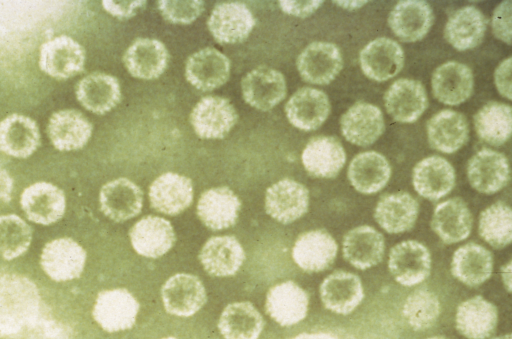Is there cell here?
Segmentation results:
<instances>
[{
  "label": "cell",
  "mask_w": 512,
  "mask_h": 339,
  "mask_svg": "<svg viewBox=\"0 0 512 339\" xmlns=\"http://www.w3.org/2000/svg\"><path fill=\"white\" fill-rule=\"evenodd\" d=\"M347 176L355 190L362 194H374L388 183L391 166L381 153L365 151L351 160Z\"/></svg>",
  "instance_id": "41"
},
{
  "label": "cell",
  "mask_w": 512,
  "mask_h": 339,
  "mask_svg": "<svg viewBox=\"0 0 512 339\" xmlns=\"http://www.w3.org/2000/svg\"><path fill=\"white\" fill-rule=\"evenodd\" d=\"M136 298L124 288L101 291L95 301L92 315L107 332L130 329L139 311Z\"/></svg>",
  "instance_id": "5"
},
{
  "label": "cell",
  "mask_w": 512,
  "mask_h": 339,
  "mask_svg": "<svg viewBox=\"0 0 512 339\" xmlns=\"http://www.w3.org/2000/svg\"><path fill=\"white\" fill-rule=\"evenodd\" d=\"M384 253L385 239L371 226L355 227L343 237V258L356 269L366 270L379 264Z\"/></svg>",
  "instance_id": "25"
},
{
  "label": "cell",
  "mask_w": 512,
  "mask_h": 339,
  "mask_svg": "<svg viewBox=\"0 0 512 339\" xmlns=\"http://www.w3.org/2000/svg\"><path fill=\"white\" fill-rule=\"evenodd\" d=\"M319 293L326 309L348 315L353 312L364 298V289L360 278L348 271L338 270L324 278Z\"/></svg>",
  "instance_id": "17"
},
{
  "label": "cell",
  "mask_w": 512,
  "mask_h": 339,
  "mask_svg": "<svg viewBox=\"0 0 512 339\" xmlns=\"http://www.w3.org/2000/svg\"><path fill=\"white\" fill-rule=\"evenodd\" d=\"M509 175L506 156L489 148L477 151L467 164L470 185L483 194L491 195L500 191L508 183Z\"/></svg>",
  "instance_id": "12"
},
{
  "label": "cell",
  "mask_w": 512,
  "mask_h": 339,
  "mask_svg": "<svg viewBox=\"0 0 512 339\" xmlns=\"http://www.w3.org/2000/svg\"><path fill=\"white\" fill-rule=\"evenodd\" d=\"M441 306L437 296L427 289H417L406 298L402 314L415 331L431 328L437 321Z\"/></svg>",
  "instance_id": "46"
},
{
  "label": "cell",
  "mask_w": 512,
  "mask_h": 339,
  "mask_svg": "<svg viewBox=\"0 0 512 339\" xmlns=\"http://www.w3.org/2000/svg\"><path fill=\"white\" fill-rule=\"evenodd\" d=\"M511 263L512 262L509 261L501 267L503 285L508 293L511 292Z\"/></svg>",
  "instance_id": "53"
},
{
  "label": "cell",
  "mask_w": 512,
  "mask_h": 339,
  "mask_svg": "<svg viewBox=\"0 0 512 339\" xmlns=\"http://www.w3.org/2000/svg\"><path fill=\"white\" fill-rule=\"evenodd\" d=\"M85 64V50L76 40L60 35L40 47L39 67L50 77L63 80L80 73Z\"/></svg>",
  "instance_id": "2"
},
{
  "label": "cell",
  "mask_w": 512,
  "mask_h": 339,
  "mask_svg": "<svg viewBox=\"0 0 512 339\" xmlns=\"http://www.w3.org/2000/svg\"><path fill=\"white\" fill-rule=\"evenodd\" d=\"M431 263L428 248L416 240L402 241L389 252V272L396 282L406 287L426 280L430 275Z\"/></svg>",
  "instance_id": "3"
},
{
  "label": "cell",
  "mask_w": 512,
  "mask_h": 339,
  "mask_svg": "<svg viewBox=\"0 0 512 339\" xmlns=\"http://www.w3.org/2000/svg\"><path fill=\"white\" fill-rule=\"evenodd\" d=\"M493 339H511V334L508 333V334H505V335H501V336L495 337Z\"/></svg>",
  "instance_id": "56"
},
{
  "label": "cell",
  "mask_w": 512,
  "mask_h": 339,
  "mask_svg": "<svg viewBox=\"0 0 512 339\" xmlns=\"http://www.w3.org/2000/svg\"><path fill=\"white\" fill-rule=\"evenodd\" d=\"M102 213L115 222H123L138 215L143 205V192L127 178H118L104 184L99 193Z\"/></svg>",
  "instance_id": "23"
},
{
  "label": "cell",
  "mask_w": 512,
  "mask_h": 339,
  "mask_svg": "<svg viewBox=\"0 0 512 339\" xmlns=\"http://www.w3.org/2000/svg\"><path fill=\"white\" fill-rule=\"evenodd\" d=\"M426 339H447L443 336H434V337H429V338H426Z\"/></svg>",
  "instance_id": "57"
},
{
  "label": "cell",
  "mask_w": 512,
  "mask_h": 339,
  "mask_svg": "<svg viewBox=\"0 0 512 339\" xmlns=\"http://www.w3.org/2000/svg\"><path fill=\"white\" fill-rule=\"evenodd\" d=\"M86 262V251L72 238H58L45 244L40 264L54 281H70L80 277Z\"/></svg>",
  "instance_id": "6"
},
{
  "label": "cell",
  "mask_w": 512,
  "mask_h": 339,
  "mask_svg": "<svg viewBox=\"0 0 512 339\" xmlns=\"http://www.w3.org/2000/svg\"><path fill=\"white\" fill-rule=\"evenodd\" d=\"M493 271L492 253L477 243H467L457 248L451 260V274L469 287L487 281Z\"/></svg>",
  "instance_id": "40"
},
{
  "label": "cell",
  "mask_w": 512,
  "mask_h": 339,
  "mask_svg": "<svg viewBox=\"0 0 512 339\" xmlns=\"http://www.w3.org/2000/svg\"><path fill=\"white\" fill-rule=\"evenodd\" d=\"M158 9L169 22L189 24L196 20L204 10L203 1H158Z\"/></svg>",
  "instance_id": "48"
},
{
  "label": "cell",
  "mask_w": 512,
  "mask_h": 339,
  "mask_svg": "<svg viewBox=\"0 0 512 339\" xmlns=\"http://www.w3.org/2000/svg\"><path fill=\"white\" fill-rule=\"evenodd\" d=\"M149 200L151 207L156 211L166 215H177L192 203V182L177 173H164L150 185Z\"/></svg>",
  "instance_id": "28"
},
{
  "label": "cell",
  "mask_w": 512,
  "mask_h": 339,
  "mask_svg": "<svg viewBox=\"0 0 512 339\" xmlns=\"http://www.w3.org/2000/svg\"><path fill=\"white\" fill-rule=\"evenodd\" d=\"M511 1L501 2L494 10L492 17V30L498 39L504 43L511 44Z\"/></svg>",
  "instance_id": "49"
},
{
  "label": "cell",
  "mask_w": 512,
  "mask_h": 339,
  "mask_svg": "<svg viewBox=\"0 0 512 339\" xmlns=\"http://www.w3.org/2000/svg\"><path fill=\"white\" fill-rule=\"evenodd\" d=\"M308 304L307 292L289 280L269 289L265 309L267 314L281 326H292L306 317Z\"/></svg>",
  "instance_id": "21"
},
{
  "label": "cell",
  "mask_w": 512,
  "mask_h": 339,
  "mask_svg": "<svg viewBox=\"0 0 512 339\" xmlns=\"http://www.w3.org/2000/svg\"><path fill=\"white\" fill-rule=\"evenodd\" d=\"M478 137L493 146H500L510 138L512 111L508 104L491 101L482 106L474 116Z\"/></svg>",
  "instance_id": "44"
},
{
  "label": "cell",
  "mask_w": 512,
  "mask_h": 339,
  "mask_svg": "<svg viewBox=\"0 0 512 339\" xmlns=\"http://www.w3.org/2000/svg\"><path fill=\"white\" fill-rule=\"evenodd\" d=\"M383 99L388 114L400 123L415 122L428 106L427 93L422 83L408 78L393 82Z\"/></svg>",
  "instance_id": "15"
},
{
  "label": "cell",
  "mask_w": 512,
  "mask_h": 339,
  "mask_svg": "<svg viewBox=\"0 0 512 339\" xmlns=\"http://www.w3.org/2000/svg\"><path fill=\"white\" fill-rule=\"evenodd\" d=\"M213 38L221 44L244 41L255 26V18L240 2H223L214 7L208 22Z\"/></svg>",
  "instance_id": "8"
},
{
  "label": "cell",
  "mask_w": 512,
  "mask_h": 339,
  "mask_svg": "<svg viewBox=\"0 0 512 339\" xmlns=\"http://www.w3.org/2000/svg\"><path fill=\"white\" fill-rule=\"evenodd\" d=\"M169 53L156 39L138 38L126 50L123 62L128 72L136 78H158L166 69Z\"/></svg>",
  "instance_id": "31"
},
{
  "label": "cell",
  "mask_w": 512,
  "mask_h": 339,
  "mask_svg": "<svg viewBox=\"0 0 512 339\" xmlns=\"http://www.w3.org/2000/svg\"><path fill=\"white\" fill-rule=\"evenodd\" d=\"M241 201L228 187H215L203 192L197 203V215L211 230L233 226L239 216Z\"/></svg>",
  "instance_id": "27"
},
{
  "label": "cell",
  "mask_w": 512,
  "mask_h": 339,
  "mask_svg": "<svg viewBox=\"0 0 512 339\" xmlns=\"http://www.w3.org/2000/svg\"><path fill=\"white\" fill-rule=\"evenodd\" d=\"M472 223L467 204L455 197L435 207L431 228L443 243L450 245L465 240L470 235Z\"/></svg>",
  "instance_id": "34"
},
{
  "label": "cell",
  "mask_w": 512,
  "mask_h": 339,
  "mask_svg": "<svg viewBox=\"0 0 512 339\" xmlns=\"http://www.w3.org/2000/svg\"><path fill=\"white\" fill-rule=\"evenodd\" d=\"M497 323V307L482 296L477 295L467 299L457 307L456 329L467 339L489 338Z\"/></svg>",
  "instance_id": "32"
},
{
  "label": "cell",
  "mask_w": 512,
  "mask_h": 339,
  "mask_svg": "<svg viewBox=\"0 0 512 339\" xmlns=\"http://www.w3.org/2000/svg\"><path fill=\"white\" fill-rule=\"evenodd\" d=\"M92 130L91 122L75 109L54 112L47 126L51 143L60 151L81 149L89 141Z\"/></svg>",
  "instance_id": "29"
},
{
  "label": "cell",
  "mask_w": 512,
  "mask_h": 339,
  "mask_svg": "<svg viewBox=\"0 0 512 339\" xmlns=\"http://www.w3.org/2000/svg\"><path fill=\"white\" fill-rule=\"evenodd\" d=\"M478 232L495 249L508 246L512 240V211L509 205L498 201L484 209L479 216Z\"/></svg>",
  "instance_id": "45"
},
{
  "label": "cell",
  "mask_w": 512,
  "mask_h": 339,
  "mask_svg": "<svg viewBox=\"0 0 512 339\" xmlns=\"http://www.w3.org/2000/svg\"><path fill=\"white\" fill-rule=\"evenodd\" d=\"M229 75V59L212 47L198 50L186 61V79L201 91H211L222 86L228 80Z\"/></svg>",
  "instance_id": "18"
},
{
  "label": "cell",
  "mask_w": 512,
  "mask_h": 339,
  "mask_svg": "<svg viewBox=\"0 0 512 339\" xmlns=\"http://www.w3.org/2000/svg\"><path fill=\"white\" fill-rule=\"evenodd\" d=\"M511 66L512 58L504 59L495 69L494 82L498 92L508 100H511Z\"/></svg>",
  "instance_id": "51"
},
{
  "label": "cell",
  "mask_w": 512,
  "mask_h": 339,
  "mask_svg": "<svg viewBox=\"0 0 512 339\" xmlns=\"http://www.w3.org/2000/svg\"><path fill=\"white\" fill-rule=\"evenodd\" d=\"M359 63L368 78L383 82L401 71L404 65V52L396 41L379 37L360 51Z\"/></svg>",
  "instance_id": "14"
},
{
  "label": "cell",
  "mask_w": 512,
  "mask_h": 339,
  "mask_svg": "<svg viewBox=\"0 0 512 339\" xmlns=\"http://www.w3.org/2000/svg\"><path fill=\"white\" fill-rule=\"evenodd\" d=\"M20 204L30 221L36 224L50 225L63 217L66 198L59 187L42 181L23 190Z\"/></svg>",
  "instance_id": "11"
},
{
  "label": "cell",
  "mask_w": 512,
  "mask_h": 339,
  "mask_svg": "<svg viewBox=\"0 0 512 339\" xmlns=\"http://www.w3.org/2000/svg\"><path fill=\"white\" fill-rule=\"evenodd\" d=\"M340 127L348 142L364 147L373 144L382 135L385 124L383 114L377 106L357 102L342 115Z\"/></svg>",
  "instance_id": "22"
},
{
  "label": "cell",
  "mask_w": 512,
  "mask_h": 339,
  "mask_svg": "<svg viewBox=\"0 0 512 339\" xmlns=\"http://www.w3.org/2000/svg\"><path fill=\"white\" fill-rule=\"evenodd\" d=\"M39 145V128L32 118L13 113L0 121V150L6 155L27 158Z\"/></svg>",
  "instance_id": "33"
},
{
  "label": "cell",
  "mask_w": 512,
  "mask_h": 339,
  "mask_svg": "<svg viewBox=\"0 0 512 339\" xmlns=\"http://www.w3.org/2000/svg\"><path fill=\"white\" fill-rule=\"evenodd\" d=\"M305 170L313 177L331 179L336 177L346 162L344 147L335 137L312 138L301 155Z\"/></svg>",
  "instance_id": "26"
},
{
  "label": "cell",
  "mask_w": 512,
  "mask_h": 339,
  "mask_svg": "<svg viewBox=\"0 0 512 339\" xmlns=\"http://www.w3.org/2000/svg\"><path fill=\"white\" fill-rule=\"evenodd\" d=\"M292 339H337V338L329 333L317 332V333H302Z\"/></svg>",
  "instance_id": "54"
},
{
  "label": "cell",
  "mask_w": 512,
  "mask_h": 339,
  "mask_svg": "<svg viewBox=\"0 0 512 339\" xmlns=\"http://www.w3.org/2000/svg\"><path fill=\"white\" fill-rule=\"evenodd\" d=\"M455 179L453 166L440 156L426 157L413 168L412 182L415 191L430 201H437L450 193Z\"/></svg>",
  "instance_id": "24"
},
{
  "label": "cell",
  "mask_w": 512,
  "mask_h": 339,
  "mask_svg": "<svg viewBox=\"0 0 512 339\" xmlns=\"http://www.w3.org/2000/svg\"><path fill=\"white\" fill-rule=\"evenodd\" d=\"M32 240L31 227L18 215L0 216V256L5 260L24 254Z\"/></svg>",
  "instance_id": "47"
},
{
  "label": "cell",
  "mask_w": 512,
  "mask_h": 339,
  "mask_svg": "<svg viewBox=\"0 0 512 339\" xmlns=\"http://www.w3.org/2000/svg\"><path fill=\"white\" fill-rule=\"evenodd\" d=\"M243 99L252 107L267 111L286 96V81L281 72L268 66L249 71L241 81Z\"/></svg>",
  "instance_id": "9"
},
{
  "label": "cell",
  "mask_w": 512,
  "mask_h": 339,
  "mask_svg": "<svg viewBox=\"0 0 512 339\" xmlns=\"http://www.w3.org/2000/svg\"><path fill=\"white\" fill-rule=\"evenodd\" d=\"M431 88L434 97L441 103L450 106L459 105L473 93V72L463 63L445 62L434 70Z\"/></svg>",
  "instance_id": "19"
},
{
  "label": "cell",
  "mask_w": 512,
  "mask_h": 339,
  "mask_svg": "<svg viewBox=\"0 0 512 339\" xmlns=\"http://www.w3.org/2000/svg\"><path fill=\"white\" fill-rule=\"evenodd\" d=\"M263 327L262 315L250 302L227 305L218 321L224 339H258Z\"/></svg>",
  "instance_id": "43"
},
{
  "label": "cell",
  "mask_w": 512,
  "mask_h": 339,
  "mask_svg": "<svg viewBox=\"0 0 512 339\" xmlns=\"http://www.w3.org/2000/svg\"><path fill=\"white\" fill-rule=\"evenodd\" d=\"M388 24L400 40L416 42L424 38L430 30L433 11L424 1H401L390 12Z\"/></svg>",
  "instance_id": "36"
},
{
  "label": "cell",
  "mask_w": 512,
  "mask_h": 339,
  "mask_svg": "<svg viewBox=\"0 0 512 339\" xmlns=\"http://www.w3.org/2000/svg\"><path fill=\"white\" fill-rule=\"evenodd\" d=\"M337 253V242L330 233L322 229L301 234L292 248L294 262L308 273H317L329 268Z\"/></svg>",
  "instance_id": "16"
},
{
  "label": "cell",
  "mask_w": 512,
  "mask_h": 339,
  "mask_svg": "<svg viewBox=\"0 0 512 339\" xmlns=\"http://www.w3.org/2000/svg\"><path fill=\"white\" fill-rule=\"evenodd\" d=\"M487 20L483 13L473 6L455 11L444 28L446 41L455 49L465 51L478 46L485 34Z\"/></svg>",
  "instance_id": "42"
},
{
  "label": "cell",
  "mask_w": 512,
  "mask_h": 339,
  "mask_svg": "<svg viewBox=\"0 0 512 339\" xmlns=\"http://www.w3.org/2000/svg\"><path fill=\"white\" fill-rule=\"evenodd\" d=\"M146 1H102L103 8L111 15L124 19L134 16Z\"/></svg>",
  "instance_id": "50"
},
{
  "label": "cell",
  "mask_w": 512,
  "mask_h": 339,
  "mask_svg": "<svg viewBox=\"0 0 512 339\" xmlns=\"http://www.w3.org/2000/svg\"><path fill=\"white\" fill-rule=\"evenodd\" d=\"M129 237L134 250L149 258H158L174 245L176 237L171 223L161 217L149 215L137 221Z\"/></svg>",
  "instance_id": "30"
},
{
  "label": "cell",
  "mask_w": 512,
  "mask_h": 339,
  "mask_svg": "<svg viewBox=\"0 0 512 339\" xmlns=\"http://www.w3.org/2000/svg\"><path fill=\"white\" fill-rule=\"evenodd\" d=\"M162 339H177L175 337H172V336H169V337H166V338H162Z\"/></svg>",
  "instance_id": "58"
},
{
  "label": "cell",
  "mask_w": 512,
  "mask_h": 339,
  "mask_svg": "<svg viewBox=\"0 0 512 339\" xmlns=\"http://www.w3.org/2000/svg\"><path fill=\"white\" fill-rule=\"evenodd\" d=\"M430 146L442 153H454L468 140L469 124L466 117L454 110L444 109L427 122Z\"/></svg>",
  "instance_id": "37"
},
{
  "label": "cell",
  "mask_w": 512,
  "mask_h": 339,
  "mask_svg": "<svg viewBox=\"0 0 512 339\" xmlns=\"http://www.w3.org/2000/svg\"><path fill=\"white\" fill-rule=\"evenodd\" d=\"M333 3L347 10H354L365 5L367 1H333Z\"/></svg>",
  "instance_id": "55"
},
{
  "label": "cell",
  "mask_w": 512,
  "mask_h": 339,
  "mask_svg": "<svg viewBox=\"0 0 512 339\" xmlns=\"http://www.w3.org/2000/svg\"><path fill=\"white\" fill-rule=\"evenodd\" d=\"M419 213L417 200L409 193L400 191L382 196L374 210L378 225L390 234L409 231Z\"/></svg>",
  "instance_id": "35"
},
{
  "label": "cell",
  "mask_w": 512,
  "mask_h": 339,
  "mask_svg": "<svg viewBox=\"0 0 512 339\" xmlns=\"http://www.w3.org/2000/svg\"><path fill=\"white\" fill-rule=\"evenodd\" d=\"M165 310L176 316L188 317L199 311L206 302V290L200 279L187 273L170 277L162 286Z\"/></svg>",
  "instance_id": "13"
},
{
  "label": "cell",
  "mask_w": 512,
  "mask_h": 339,
  "mask_svg": "<svg viewBox=\"0 0 512 339\" xmlns=\"http://www.w3.org/2000/svg\"><path fill=\"white\" fill-rule=\"evenodd\" d=\"M308 207L309 192L303 184L295 180L282 179L266 191V212L282 224H289L301 218Z\"/></svg>",
  "instance_id": "10"
},
{
  "label": "cell",
  "mask_w": 512,
  "mask_h": 339,
  "mask_svg": "<svg viewBox=\"0 0 512 339\" xmlns=\"http://www.w3.org/2000/svg\"><path fill=\"white\" fill-rule=\"evenodd\" d=\"M40 294L29 278L18 274L0 276V335H14L37 317Z\"/></svg>",
  "instance_id": "1"
},
{
  "label": "cell",
  "mask_w": 512,
  "mask_h": 339,
  "mask_svg": "<svg viewBox=\"0 0 512 339\" xmlns=\"http://www.w3.org/2000/svg\"><path fill=\"white\" fill-rule=\"evenodd\" d=\"M331 105L321 90L302 87L287 101L285 113L289 122L303 131L318 129L328 118Z\"/></svg>",
  "instance_id": "20"
},
{
  "label": "cell",
  "mask_w": 512,
  "mask_h": 339,
  "mask_svg": "<svg viewBox=\"0 0 512 339\" xmlns=\"http://www.w3.org/2000/svg\"><path fill=\"white\" fill-rule=\"evenodd\" d=\"M322 3L323 1H279V6L287 14L307 17L314 13Z\"/></svg>",
  "instance_id": "52"
},
{
  "label": "cell",
  "mask_w": 512,
  "mask_h": 339,
  "mask_svg": "<svg viewBox=\"0 0 512 339\" xmlns=\"http://www.w3.org/2000/svg\"><path fill=\"white\" fill-rule=\"evenodd\" d=\"M296 66L301 78L311 84L325 85L335 79L343 67L339 48L330 42H312L298 56Z\"/></svg>",
  "instance_id": "7"
},
{
  "label": "cell",
  "mask_w": 512,
  "mask_h": 339,
  "mask_svg": "<svg viewBox=\"0 0 512 339\" xmlns=\"http://www.w3.org/2000/svg\"><path fill=\"white\" fill-rule=\"evenodd\" d=\"M199 260L208 274L226 277L239 270L245 260V252L235 237L215 236L203 245Z\"/></svg>",
  "instance_id": "39"
},
{
  "label": "cell",
  "mask_w": 512,
  "mask_h": 339,
  "mask_svg": "<svg viewBox=\"0 0 512 339\" xmlns=\"http://www.w3.org/2000/svg\"><path fill=\"white\" fill-rule=\"evenodd\" d=\"M75 93L85 109L99 115L112 110L121 99L118 79L102 72H94L82 78L76 85Z\"/></svg>",
  "instance_id": "38"
},
{
  "label": "cell",
  "mask_w": 512,
  "mask_h": 339,
  "mask_svg": "<svg viewBox=\"0 0 512 339\" xmlns=\"http://www.w3.org/2000/svg\"><path fill=\"white\" fill-rule=\"evenodd\" d=\"M237 117V112L228 99L206 96L196 103L189 120L200 138L221 139L234 127Z\"/></svg>",
  "instance_id": "4"
}]
</instances>
